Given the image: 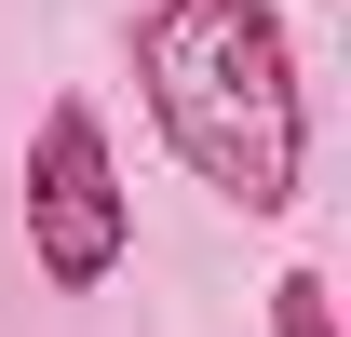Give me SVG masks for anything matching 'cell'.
<instances>
[{
  "label": "cell",
  "instance_id": "cell-1",
  "mask_svg": "<svg viewBox=\"0 0 351 337\" xmlns=\"http://www.w3.org/2000/svg\"><path fill=\"white\" fill-rule=\"evenodd\" d=\"M135 82L149 122L176 135V162L217 203L284 216L311 175V95H298V41L270 0H149L135 14Z\"/></svg>",
  "mask_w": 351,
  "mask_h": 337
},
{
  "label": "cell",
  "instance_id": "cell-2",
  "mask_svg": "<svg viewBox=\"0 0 351 337\" xmlns=\"http://www.w3.org/2000/svg\"><path fill=\"white\" fill-rule=\"evenodd\" d=\"M27 256H41L54 297H95V284L135 256V189H122L108 122H95L82 95H54L41 135H27Z\"/></svg>",
  "mask_w": 351,
  "mask_h": 337
},
{
  "label": "cell",
  "instance_id": "cell-3",
  "mask_svg": "<svg viewBox=\"0 0 351 337\" xmlns=\"http://www.w3.org/2000/svg\"><path fill=\"white\" fill-rule=\"evenodd\" d=\"M270 337H338V310H324V284H311V270H284V284H270Z\"/></svg>",
  "mask_w": 351,
  "mask_h": 337
}]
</instances>
